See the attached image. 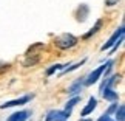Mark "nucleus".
I'll return each instance as SVG.
<instances>
[{
  "instance_id": "obj_1",
  "label": "nucleus",
  "mask_w": 125,
  "mask_h": 121,
  "mask_svg": "<svg viewBox=\"0 0 125 121\" xmlns=\"http://www.w3.org/2000/svg\"><path fill=\"white\" fill-rule=\"evenodd\" d=\"M77 37L74 34H70V33H62V34L54 37V45L59 48V50H68V48H73L77 45Z\"/></svg>"
},
{
  "instance_id": "obj_2",
  "label": "nucleus",
  "mask_w": 125,
  "mask_h": 121,
  "mask_svg": "<svg viewBox=\"0 0 125 121\" xmlns=\"http://www.w3.org/2000/svg\"><path fill=\"white\" fill-rule=\"evenodd\" d=\"M105 68H107V62H105V64H102V65H99L97 68H94L93 71H91V73L86 76V78L83 79V85H93V84H96V82H97L99 79H100V76L104 75V71H105Z\"/></svg>"
},
{
  "instance_id": "obj_3",
  "label": "nucleus",
  "mask_w": 125,
  "mask_h": 121,
  "mask_svg": "<svg viewBox=\"0 0 125 121\" xmlns=\"http://www.w3.org/2000/svg\"><path fill=\"white\" fill-rule=\"evenodd\" d=\"M121 37H124V25H121V27H119L116 31L113 33V36L110 37V39H108L107 42H105L102 47H100V50H102V51H105V50H110V48H111V47L114 45V43H116L119 39H121Z\"/></svg>"
},
{
  "instance_id": "obj_4",
  "label": "nucleus",
  "mask_w": 125,
  "mask_h": 121,
  "mask_svg": "<svg viewBox=\"0 0 125 121\" xmlns=\"http://www.w3.org/2000/svg\"><path fill=\"white\" fill-rule=\"evenodd\" d=\"M32 99V95H23L17 99H12V101H8L0 106V109H9V107H16V106H23V104H28L30 101Z\"/></svg>"
},
{
  "instance_id": "obj_5",
  "label": "nucleus",
  "mask_w": 125,
  "mask_h": 121,
  "mask_svg": "<svg viewBox=\"0 0 125 121\" xmlns=\"http://www.w3.org/2000/svg\"><path fill=\"white\" fill-rule=\"evenodd\" d=\"M70 117L63 110H50L45 117V121H66Z\"/></svg>"
},
{
  "instance_id": "obj_6",
  "label": "nucleus",
  "mask_w": 125,
  "mask_h": 121,
  "mask_svg": "<svg viewBox=\"0 0 125 121\" xmlns=\"http://www.w3.org/2000/svg\"><path fill=\"white\" fill-rule=\"evenodd\" d=\"M83 79L85 78H77V81H74L73 84L68 87V92H66V93L71 95V96H77L79 92H82V89L85 87L83 85Z\"/></svg>"
},
{
  "instance_id": "obj_7",
  "label": "nucleus",
  "mask_w": 125,
  "mask_h": 121,
  "mask_svg": "<svg viewBox=\"0 0 125 121\" xmlns=\"http://www.w3.org/2000/svg\"><path fill=\"white\" fill-rule=\"evenodd\" d=\"M30 117H31V110H19V112H14L6 121H28Z\"/></svg>"
},
{
  "instance_id": "obj_8",
  "label": "nucleus",
  "mask_w": 125,
  "mask_h": 121,
  "mask_svg": "<svg viewBox=\"0 0 125 121\" xmlns=\"http://www.w3.org/2000/svg\"><path fill=\"white\" fill-rule=\"evenodd\" d=\"M88 14H90V8H88V5L82 3V5H80V6L77 8V11H76V19H77V22H85V20H86V17H88Z\"/></svg>"
},
{
  "instance_id": "obj_9",
  "label": "nucleus",
  "mask_w": 125,
  "mask_h": 121,
  "mask_svg": "<svg viewBox=\"0 0 125 121\" xmlns=\"http://www.w3.org/2000/svg\"><path fill=\"white\" fill-rule=\"evenodd\" d=\"M97 107V99L94 98V96H91V98L88 99V104L85 106V107L82 109V112H80V117H86V115L93 113V110Z\"/></svg>"
},
{
  "instance_id": "obj_10",
  "label": "nucleus",
  "mask_w": 125,
  "mask_h": 121,
  "mask_svg": "<svg viewBox=\"0 0 125 121\" xmlns=\"http://www.w3.org/2000/svg\"><path fill=\"white\" fill-rule=\"evenodd\" d=\"M102 96H104V99H107V101H111V103H116L117 98H119V95L114 92L113 89H104L102 92Z\"/></svg>"
},
{
  "instance_id": "obj_11",
  "label": "nucleus",
  "mask_w": 125,
  "mask_h": 121,
  "mask_svg": "<svg viewBox=\"0 0 125 121\" xmlns=\"http://www.w3.org/2000/svg\"><path fill=\"white\" fill-rule=\"evenodd\" d=\"M119 78H121L119 75H113V76H110V78H105V79H104V82L100 84V92H102L104 89H111L113 84H116Z\"/></svg>"
},
{
  "instance_id": "obj_12",
  "label": "nucleus",
  "mask_w": 125,
  "mask_h": 121,
  "mask_svg": "<svg viewBox=\"0 0 125 121\" xmlns=\"http://www.w3.org/2000/svg\"><path fill=\"white\" fill-rule=\"evenodd\" d=\"M102 25H104V22H102V19H99V20H97V22H96V23H94V27H93V28H91V30H90L88 33H85V34L82 36V39H83V40H86V39H90V37H91V36H94V34H96V33H97V31L100 30V28H102Z\"/></svg>"
},
{
  "instance_id": "obj_13",
  "label": "nucleus",
  "mask_w": 125,
  "mask_h": 121,
  "mask_svg": "<svg viewBox=\"0 0 125 121\" xmlns=\"http://www.w3.org/2000/svg\"><path fill=\"white\" fill-rule=\"evenodd\" d=\"M79 103H80V96H73V98H71V99L68 101V103H66L63 112H65V113L70 117L71 112H73V109H74V106H76V104H79Z\"/></svg>"
},
{
  "instance_id": "obj_14",
  "label": "nucleus",
  "mask_w": 125,
  "mask_h": 121,
  "mask_svg": "<svg viewBox=\"0 0 125 121\" xmlns=\"http://www.w3.org/2000/svg\"><path fill=\"white\" fill-rule=\"evenodd\" d=\"M114 117H116V121H125V106H117L116 112H114Z\"/></svg>"
},
{
  "instance_id": "obj_15",
  "label": "nucleus",
  "mask_w": 125,
  "mask_h": 121,
  "mask_svg": "<svg viewBox=\"0 0 125 121\" xmlns=\"http://www.w3.org/2000/svg\"><path fill=\"white\" fill-rule=\"evenodd\" d=\"M65 67H66V65H62V64H56V65H51L50 68H46V76H51V75H54L56 71H59V70L62 71V70L65 68Z\"/></svg>"
},
{
  "instance_id": "obj_16",
  "label": "nucleus",
  "mask_w": 125,
  "mask_h": 121,
  "mask_svg": "<svg viewBox=\"0 0 125 121\" xmlns=\"http://www.w3.org/2000/svg\"><path fill=\"white\" fill-rule=\"evenodd\" d=\"M85 62H86V59H82L80 62H77V64H74V65H71V67L66 65V68L62 70V75H66V73H70V71H73V70H76V68H79V67H80V65H83Z\"/></svg>"
},
{
  "instance_id": "obj_17",
  "label": "nucleus",
  "mask_w": 125,
  "mask_h": 121,
  "mask_svg": "<svg viewBox=\"0 0 125 121\" xmlns=\"http://www.w3.org/2000/svg\"><path fill=\"white\" fill-rule=\"evenodd\" d=\"M122 42H124V37H121V39H119V40H117L116 43H114V45H113L111 48H110V54H113V53L116 51V50H117L119 47H121V43H122Z\"/></svg>"
},
{
  "instance_id": "obj_18",
  "label": "nucleus",
  "mask_w": 125,
  "mask_h": 121,
  "mask_svg": "<svg viewBox=\"0 0 125 121\" xmlns=\"http://www.w3.org/2000/svg\"><path fill=\"white\" fill-rule=\"evenodd\" d=\"M116 109H117V104L114 103V104H111V106L108 107V110L105 112V115H108V117H110V113H114V112H116Z\"/></svg>"
},
{
  "instance_id": "obj_19",
  "label": "nucleus",
  "mask_w": 125,
  "mask_h": 121,
  "mask_svg": "<svg viewBox=\"0 0 125 121\" xmlns=\"http://www.w3.org/2000/svg\"><path fill=\"white\" fill-rule=\"evenodd\" d=\"M121 0H105V5L107 6H114V5H117Z\"/></svg>"
},
{
  "instance_id": "obj_20",
  "label": "nucleus",
  "mask_w": 125,
  "mask_h": 121,
  "mask_svg": "<svg viewBox=\"0 0 125 121\" xmlns=\"http://www.w3.org/2000/svg\"><path fill=\"white\" fill-rule=\"evenodd\" d=\"M108 120H111V118H110L108 115H105V113H104V115H102V117H100L97 121H108Z\"/></svg>"
},
{
  "instance_id": "obj_21",
  "label": "nucleus",
  "mask_w": 125,
  "mask_h": 121,
  "mask_svg": "<svg viewBox=\"0 0 125 121\" xmlns=\"http://www.w3.org/2000/svg\"><path fill=\"white\" fill-rule=\"evenodd\" d=\"M79 121H93V120H91V118H80Z\"/></svg>"
}]
</instances>
